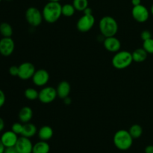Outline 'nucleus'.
<instances>
[{"instance_id":"nucleus-1","label":"nucleus","mask_w":153,"mask_h":153,"mask_svg":"<svg viewBox=\"0 0 153 153\" xmlns=\"http://www.w3.org/2000/svg\"><path fill=\"white\" fill-rule=\"evenodd\" d=\"M42 14L43 20L48 23H54L62 16V5L60 2H49L43 7Z\"/></svg>"},{"instance_id":"nucleus-2","label":"nucleus","mask_w":153,"mask_h":153,"mask_svg":"<svg viewBox=\"0 0 153 153\" xmlns=\"http://www.w3.org/2000/svg\"><path fill=\"white\" fill-rule=\"evenodd\" d=\"M99 28L104 38L115 36L118 32V23L111 16H104L99 22Z\"/></svg>"},{"instance_id":"nucleus-3","label":"nucleus","mask_w":153,"mask_h":153,"mask_svg":"<svg viewBox=\"0 0 153 153\" xmlns=\"http://www.w3.org/2000/svg\"><path fill=\"white\" fill-rule=\"evenodd\" d=\"M133 138L128 130L120 129L114 134L113 142L115 146L120 150L126 151L129 149L133 144Z\"/></svg>"},{"instance_id":"nucleus-4","label":"nucleus","mask_w":153,"mask_h":153,"mask_svg":"<svg viewBox=\"0 0 153 153\" xmlns=\"http://www.w3.org/2000/svg\"><path fill=\"white\" fill-rule=\"evenodd\" d=\"M133 62L131 52L127 50H120L116 52L111 60L112 65L116 69L123 70L129 67Z\"/></svg>"},{"instance_id":"nucleus-5","label":"nucleus","mask_w":153,"mask_h":153,"mask_svg":"<svg viewBox=\"0 0 153 153\" xmlns=\"http://www.w3.org/2000/svg\"><path fill=\"white\" fill-rule=\"evenodd\" d=\"M25 20L31 26H39L43 20L42 11L36 7H29L25 11Z\"/></svg>"},{"instance_id":"nucleus-6","label":"nucleus","mask_w":153,"mask_h":153,"mask_svg":"<svg viewBox=\"0 0 153 153\" xmlns=\"http://www.w3.org/2000/svg\"><path fill=\"white\" fill-rule=\"evenodd\" d=\"M95 21L94 14H83L77 21L76 28L81 32H88L94 27Z\"/></svg>"},{"instance_id":"nucleus-7","label":"nucleus","mask_w":153,"mask_h":153,"mask_svg":"<svg viewBox=\"0 0 153 153\" xmlns=\"http://www.w3.org/2000/svg\"><path fill=\"white\" fill-rule=\"evenodd\" d=\"M131 15L135 21L140 23L146 22L149 20L150 11L143 4L134 6L131 9Z\"/></svg>"},{"instance_id":"nucleus-8","label":"nucleus","mask_w":153,"mask_h":153,"mask_svg":"<svg viewBox=\"0 0 153 153\" xmlns=\"http://www.w3.org/2000/svg\"><path fill=\"white\" fill-rule=\"evenodd\" d=\"M58 96L56 88L52 86H44L39 92L38 100L43 104H50Z\"/></svg>"},{"instance_id":"nucleus-9","label":"nucleus","mask_w":153,"mask_h":153,"mask_svg":"<svg viewBox=\"0 0 153 153\" xmlns=\"http://www.w3.org/2000/svg\"><path fill=\"white\" fill-rule=\"evenodd\" d=\"M35 71V67L32 63L28 62H22V64L19 65L18 77L20 78L21 80H23L31 79Z\"/></svg>"},{"instance_id":"nucleus-10","label":"nucleus","mask_w":153,"mask_h":153,"mask_svg":"<svg viewBox=\"0 0 153 153\" xmlns=\"http://www.w3.org/2000/svg\"><path fill=\"white\" fill-rule=\"evenodd\" d=\"M49 78H50L49 74L46 69H38L36 70L31 80L35 86L38 87H43L48 83Z\"/></svg>"},{"instance_id":"nucleus-11","label":"nucleus","mask_w":153,"mask_h":153,"mask_svg":"<svg viewBox=\"0 0 153 153\" xmlns=\"http://www.w3.org/2000/svg\"><path fill=\"white\" fill-rule=\"evenodd\" d=\"M15 43L12 38H2L0 40V54L4 56H9L13 52Z\"/></svg>"},{"instance_id":"nucleus-12","label":"nucleus","mask_w":153,"mask_h":153,"mask_svg":"<svg viewBox=\"0 0 153 153\" xmlns=\"http://www.w3.org/2000/svg\"><path fill=\"white\" fill-rule=\"evenodd\" d=\"M33 146L30 138L21 136L18 138L15 147L19 153H32Z\"/></svg>"},{"instance_id":"nucleus-13","label":"nucleus","mask_w":153,"mask_h":153,"mask_svg":"<svg viewBox=\"0 0 153 153\" xmlns=\"http://www.w3.org/2000/svg\"><path fill=\"white\" fill-rule=\"evenodd\" d=\"M103 46L105 49L111 52H117L120 50L121 42L116 36L105 38L103 40Z\"/></svg>"},{"instance_id":"nucleus-14","label":"nucleus","mask_w":153,"mask_h":153,"mask_svg":"<svg viewBox=\"0 0 153 153\" xmlns=\"http://www.w3.org/2000/svg\"><path fill=\"white\" fill-rule=\"evenodd\" d=\"M18 138H19L18 135L10 130L4 131L1 134L0 140H1L2 143L4 144L5 148H7V147L15 146L18 140Z\"/></svg>"},{"instance_id":"nucleus-15","label":"nucleus","mask_w":153,"mask_h":153,"mask_svg":"<svg viewBox=\"0 0 153 153\" xmlns=\"http://www.w3.org/2000/svg\"><path fill=\"white\" fill-rule=\"evenodd\" d=\"M56 91L58 97L61 99H64L70 95V91H71V86L69 82L63 80L58 83L56 88Z\"/></svg>"},{"instance_id":"nucleus-16","label":"nucleus","mask_w":153,"mask_h":153,"mask_svg":"<svg viewBox=\"0 0 153 153\" xmlns=\"http://www.w3.org/2000/svg\"><path fill=\"white\" fill-rule=\"evenodd\" d=\"M18 117L22 124H25V123L30 122L33 117V110L30 106H25L22 107L19 110V114H18Z\"/></svg>"},{"instance_id":"nucleus-17","label":"nucleus","mask_w":153,"mask_h":153,"mask_svg":"<svg viewBox=\"0 0 153 153\" xmlns=\"http://www.w3.org/2000/svg\"><path fill=\"white\" fill-rule=\"evenodd\" d=\"M37 135L40 140L46 141L51 140L54 135V130L52 127L49 125H43L37 131Z\"/></svg>"},{"instance_id":"nucleus-18","label":"nucleus","mask_w":153,"mask_h":153,"mask_svg":"<svg viewBox=\"0 0 153 153\" xmlns=\"http://www.w3.org/2000/svg\"><path fill=\"white\" fill-rule=\"evenodd\" d=\"M37 131H38V130H37L35 124L31 122L25 123V124H23V130H22L21 136H25V137L28 138H31L36 134H37Z\"/></svg>"},{"instance_id":"nucleus-19","label":"nucleus","mask_w":153,"mask_h":153,"mask_svg":"<svg viewBox=\"0 0 153 153\" xmlns=\"http://www.w3.org/2000/svg\"><path fill=\"white\" fill-rule=\"evenodd\" d=\"M131 55H132L133 62L138 63L144 62L147 58L148 56V53L143 47L137 48V49L134 50L131 52Z\"/></svg>"},{"instance_id":"nucleus-20","label":"nucleus","mask_w":153,"mask_h":153,"mask_svg":"<svg viewBox=\"0 0 153 153\" xmlns=\"http://www.w3.org/2000/svg\"><path fill=\"white\" fill-rule=\"evenodd\" d=\"M50 146L46 141L40 140L33 146L32 153H49Z\"/></svg>"},{"instance_id":"nucleus-21","label":"nucleus","mask_w":153,"mask_h":153,"mask_svg":"<svg viewBox=\"0 0 153 153\" xmlns=\"http://www.w3.org/2000/svg\"><path fill=\"white\" fill-rule=\"evenodd\" d=\"M0 34L3 38H11L13 34V28L7 22H1L0 24Z\"/></svg>"},{"instance_id":"nucleus-22","label":"nucleus","mask_w":153,"mask_h":153,"mask_svg":"<svg viewBox=\"0 0 153 153\" xmlns=\"http://www.w3.org/2000/svg\"><path fill=\"white\" fill-rule=\"evenodd\" d=\"M128 132L133 139H138L143 134V128L138 124H134L129 128Z\"/></svg>"},{"instance_id":"nucleus-23","label":"nucleus","mask_w":153,"mask_h":153,"mask_svg":"<svg viewBox=\"0 0 153 153\" xmlns=\"http://www.w3.org/2000/svg\"><path fill=\"white\" fill-rule=\"evenodd\" d=\"M76 10V8L73 4L67 3V4L62 5V15L64 16H67V17L73 16L75 14Z\"/></svg>"},{"instance_id":"nucleus-24","label":"nucleus","mask_w":153,"mask_h":153,"mask_svg":"<svg viewBox=\"0 0 153 153\" xmlns=\"http://www.w3.org/2000/svg\"><path fill=\"white\" fill-rule=\"evenodd\" d=\"M24 95L28 100H34L36 99H38L39 92L34 88H27L24 92Z\"/></svg>"},{"instance_id":"nucleus-25","label":"nucleus","mask_w":153,"mask_h":153,"mask_svg":"<svg viewBox=\"0 0 153 153\" xmlns=\"http://www.w3.org/2000/svg\"><path fill=\"white\" fill-rule=\"evenodd\" d=\"M88 0H73V4L76 10L84 11L87 8H88Z\"/></svg>"},{"instance_id":"nucleus-26","label":"nucleus","mask_w":153,"mask_h":153,"mask_svg":"<svg viewBox=\"0 0 153 153\" xmlns=\"http://www.w3.org/2000/svg\"><path fill=\"white\" fill-rule=\"evenodd\" d=\"M142 47L146 51L148 54H153V38L148 39L143 42Z\"/></svg>"},{"instance_id":"nucleus-27","label":"nucleus","mask_w":153,"mask_h":153,"mask_svg":"<svg viewBox=\"0 0 153 153\" xmlns=\"http://www.w3.org/2000/svg\"><path fill=\"white\" fill-rule=\"evenodd\" d=\"M22 130H23V124L22 122H15L12 124L11 130L17 135L22 134Z\"/></svg>"},{"instance_id":"nucleus-28","label":"nucleus","mask_w":153,"mask_h":153,"mask_svg":"<svg viewBox=\"0 0 153 153\" xmlns=\"http://www.w3.org/2000/svg\"><path fill=\"white\" fill-rule=\"evenodd\" d=\"M152 33L149 30H143L140 33V38L144 41V40H148V39L152 38Z\"/></svg>"},{"instance_id":"nucleus-29","label":"nucleus","mask_w":153,"mask_h":153,"mask_svg":"<svg viewBox=\"0 0 153 153\" xmlns=\"http://www.w3.org/2000/svg\"><path fill=\"white\" fill-rule=\"evenodd\" d=\"M9 74L13 76H18V74H19V66H10V68H9Z\"/></svg>"},{"instance_id":"nucleus-30","label":"nucleus","mask_w":153,"mask_h":153,"mask_svg":"<svg viewBox=\"0 0 153 153\" xmlns=\"http://www.w3.org/2000/svg\"><path fill=\"white\" fill-rule=\"evenodd\" d=\"M6 97L5 94H4V92L1 89H0V108L4 106V103H5Z\"/></svg>"},{"instance_id":"nucleus-31","label":"nucleus","mask_w":153,"mask_h":153,"mask_svg":"<svg viewBox=\"0 0 153 153\" xmlns=\"http://www.w3.org/2000/svg\"><path fill=\"white\" fill-rule=\"evenodd\" d=\"M4 153H19V152H18L16 147L12 146V147H7V148H5Z\"/></svg>"},{"instance_id":"nucleus-32","label":"nucleus","mask_w":153,"mask_h":153,"mask_svg":"<svg viewBox=\"0 0 153 153\" xmlns=\"http://www.w3.org/2000/svg\"><path fill=\"white\" fill-rule=\"evenodd\" d=\"M145 153H153V146H147L145 148Z\"/></svg>"},{"instance_id":"nucleus-33","label":"nucleus","mask_w":153,"mask_h":153,"mask_svg":"<svg viewBox=\"0 0 153 153\" xmlns=\"http://www.w3.org/2000/svg\"><path fill=\"white\" fill-rule=\"evenodd\" d=\"M64 100V103L66 105H70V104L72 103V99L70 98V96H68V97L65 98L64 99H63Z\"/></svg>"},{"instance_id":"nucleus-34","label":"nucleus","mask_w":153,"mask_h":153,"mask_svg":"<svg viewBox=\"0 0 153 153\" xmlns=\"http://www.w3.org/2000/svg\"><path fill=\"white\" fill-rule=\"evenodd\" d=\"M131 4H132L133 7L141 4V0H131Z\"/></svg>"},{"instance_id":"nucleus-35","label":"nucleus","mask_w":153,"mask_h":153,"mask_svg":"<svg viewBox=\"0 0 153 153\" xmlns=\"http://www.w3.org/2000/svg\"><path fill=\"white\" fill-rule=\"evenodd\" d=\"M4 128V121L2 118L0 117V132L2 131Z\"/></svg>"},{"instance_id":"nucleus-36","label":"nucleus","mask_w":153,"mask_h":153,"mask_svg":"<svg viewBox=\"0 0 153 153\" xmlns=\"http://www.w3.org/2000/svg\"><path fill=\"white\" fill-rule=\"evenodd\" d=\"M84 14H93V10L91 8H87L85 10H84Z\"/></svg>"},{"instance_id":"nucleus-37","label":"nucleus","mask_w":153,"mask_h":153,"mask_svg":"<svg viewBox=\"0 0 153 153\" xmlns=\"http://www.w3.org/2000/svg\"><path fill=\"white\" fill-rule=\"evenodd\" d=\"M4 150H5V146L0 140V153H4Z\"/></svg>"},{"instance_id":"nucleus-38","label":"nucleus","mask_w":153,"mask_h":153,"mask_svg":"<svg viewBox=\"0 0 153 153\" xmlns=\"http://www.w3.org/2000/svg\"><path fill=\"white\" fill-rule=\"evenodd\" d=\"M150 13L153 15V4H152V6H151L150 8Z\"/></svg>"},{"instance_id":"nucleus-39","label":"nucleus","mask_w":153,"mask_h":153,"mask_svg":"<svg viewBox=\"0 0 153 153\" xmlns=\"http://www.w3.org/2000/svg\"><path fill=\"white\" fill-rule=\"evenodd\" d=\"M61 0H49V2H59Z\"/></svg>"},{"instance_id":"nucleus-40","label":"nucleus","mask_w":153,"mask_h":153,"mask_svg":"<svg viewBox=\"0 0 153 153\" xmlns=\"http://www.w3.org/2000/svg\"><path fill=\"white\" fill-rule=\"evenodd\" d=\"M5 1H7V2H10V1H12V0H5Z\"/></svg>"},{"instance_id":"nucleus-41","label":"nucleus","mask_w":153,"mask_h":153,"mask_svg":"<svg viewBox=\"0 0 153 153\" xmlns=\"http://www.w3.org/2000/svg\"><path fill=\"white\" fill-rule=\"evenodd\" d=\"M1 2V0H0V2Z\"/></svg>"}]
</instances>
